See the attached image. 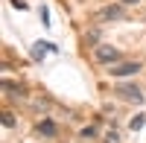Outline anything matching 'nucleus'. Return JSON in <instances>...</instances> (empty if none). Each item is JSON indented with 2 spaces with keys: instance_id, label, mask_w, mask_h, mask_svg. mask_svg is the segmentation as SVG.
Listing matches in <instances>:
<instances>
[{
  "instance_id": "obj_1",
  "label": "nucleus",
  "mask_w": 146,
  "mask_h": 143,
  "mask_svg": "<svg viewBox=\"0 0 146 143\" xmlns=\"http://www.w3.org/2000/svg\"><path fill=\"white\" fill-rule=\"evenodd\" d=\"M94 58H96V62H102V64H117V62H120V50L111 47V44H96Z\"/></svg>"
},
{
  "instance_id": "obj_2",
  "label": "nucleus",
  "mask_w": 146,
  "mask_h": 143,
  "mask_svg": "<svg viewBox=\"0 0 146 143\" xmlns=\"http://www.w3.org/2000/svg\"><path fill=\"white\" fill-rule=\"evenodd\" d=\"M114 93H117L120 99H126V102H137V105L143 102V91H140L137 85H117Z\"/></svg>"
},
{
  "instance_id": "obj_3",
  "label": "nucleus",
  "mask_w": 146,
  "mask_h": 143,
  "mask_svg": "<svg viewBox=\"0 0 146 143\" xmlns=\"http://www.w3.org/2000/svg\"><path fill=\"white\" fill-rule=\"evenodd\" d=\"M108 73L117 76V79L135 76V73H140V62H117V64H111V70H108Z\"/></svg>"
},
{
  "instance_id": "obj_4",
  "label": "nucleus",
  "mask_w": 146,
  "mask_h": 143,
  "mask_svg": "<svg viewBox=\"0 0 146 143\" xmlns=\"http://www.w3.org/2000/svg\"><path fill=\"white\" fill-rule=\"evenodd\" d=\"M123 18H126V9L117 6V3H108L96 12V21H123Z\"/></svg>"
},
{
  "instance_id": "obj_5",
  "label": "nucleus",
  "mask_w": 146,
  "mask_h": 143,
  "mask_svg": "<svg viewBox=\"0 0 146 143\" xmlns=\"http://www.w3.org/2000/svg\"><path fill=\"white\" fill-rule=\"evenodd\" d=\"M50 53H56V44H50V41H38V44L29 47V56L35 58V62H41V58L50 56Z\"/></svg>"
},
{
  "instance_id": "obj_6",
  "label": "nucleus",
  "mask_w": 146,
  "mask_h": 143,
  "mask_svg": "<svg viewBox=\"0 0 146 143\" xmlns=\"http://www.w3.org/2000/svg\"><path fill=\"white\" fill-rule=\"evenodd\" d=\"M38 134H44V137H56V123H53V120H41V123H38Z\"/></svg>"
},
{
  "instance_id": "obj_7",
  "label": "nucleus",
  "mask_w": 146,
  "mask_h": 143,
  "mask_svg": "<svg viewBox=\"0 0 146 143\" xmlns=\"http://www.w3.org/2000/svg\"><path fill=\"white\" fill-rule=\"evenodd\" d=\"M0 88H3V91H12V97H23V88H21V85H15V82H9V79L0 82Z\"/></svg>"
},
{
  "instance_id": "obj_8",
  "label": "nucleus",
  "mask_w": 146,
  "mask_h": 143,
  "mask_svg": "<svg viewBox=\"0 0 146 143\" xmlns=\"http://www.w3.org/2000/svg\"><path fill=\"white\" fill-rule=\"evenodd\" d=\"M129 126H131V132L143 128V126H146V114H137V117H131V123H129Z\"/></svg>"
},
{
  "instance_id": "obj_9",
  "label": "nucleus",
  "mask_w": 146,
  "mask_h": 143,
  "mask_svg": "<svg viewBox=\"0 0 146 143\" xmlns=\"http://www.w3.org/2000/svg\"><path fill=\"white\" fill-rule=\"evenodd\" d=\"M3 126H6V128L15 126V114H12V111H3Z\"/></svg>"
},
{
  "instance_id": "obj_10",
  "label": "nucleus",
  "mask_w": 146,
  "mask_h": 143,
  "mask_svg": "<svg viewBox=\"0 0 146 143\" xmlns=\"http://www.w3.org/2000/svg\"><path fill=\"white\" fill-rule=\"evenodd\" d=\"M105 143H120V132L117 128H111V132L105 134Z\"/></svg>"
},
{
  "instance_id": "obj_11",
  "label": "nucleus",
  "mask_w": 146,
  "mask_h": 143,
  "mask_svg": "<svg viewBox=\"0 0 146 143\" xmlns=\"http://www.w3.org/2000/svg\"><path fill=\"white\" fill-rule=\"evenodd\" d=\"M82 137H96V128L88 126V128H82Z\"/></svg>"
},
{
  "instance_id": "obj_12",
  "label": "nucleus",
  "mask_w": 146,
  "mask_h": 143,
  "mask_svg": "<svg viewBox=\"0 0 146 143\" xmlns=\"http://www.w3.org/2000/svg\"><path fill=\"white\" fill-rule=\"evenodd\" d=\"M41 21H44V26H50V12H47L44 6H41Z\"/></svg>"
},
{
  "instance_id": "obj_13",
  "label": "nucleus",
  "mask_w": 146,
  "mask_h": 143,
  "mask_svg": "<svg viewBox=\"0 0 146 143\" xmlns=\"http://www.w3.org/2000/svg\"><path fill=\"white\" fill-rule=\"evenodd\" d=\"M123 3H126V6H137L140 0H123Z\"/></svg>"
}]
</instances>
